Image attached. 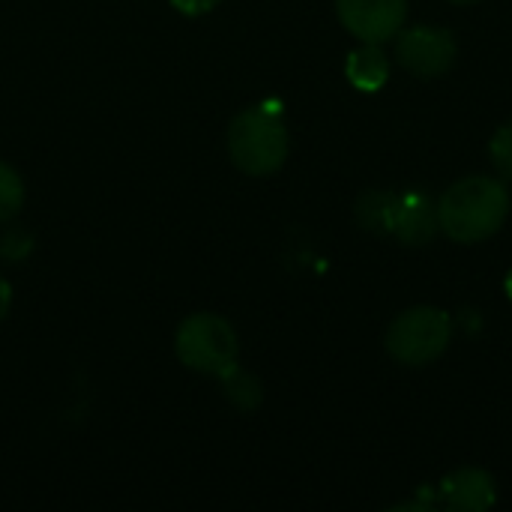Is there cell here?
Segmentation results:
<instances>
[{
	"mask_svg": "<svg viewBox=\"0 0 512 512\" xmlns=\"http://www.w3.org/2000/svg\"><path fill=\"white\" fill-rule=\"evenodd\" d=\"M24 204V183L18 171L6 162H0V222H9Z\"/></svg>",
	"mask_w": 512,
	"mask_h": 512,
	"instance_id": "cell-11",
	"label": "cell"
},
{
	"mask_svg": "<svg viewBox=\"0 0 512 512\" xmlns=\"http://www.w3.org/2000/svg\"><path fill=\"white\" fill-rule=\"evenodd\" d=\"M489 156H492V165L498 168L501 177L512 180V123H504L492 141H489Z\"/></svg>",
	"mask_w": 512,
	"mask_h": 512,
	"instance_id": "cell-13",
	"label": "cell"
},
{
	"mask_svg": "<svg viewBox=\"0 0 512 512\" xmlns=\"http://www.w3.org/2000/svg\"><path fill=\"white\" fill-rule=\"evenodd\" d=\"M9 306H12V288H9V282L0 276V321L6 318Z\"/></svg>",
	"mask_w": 512,
	"mask_h": 512,
	"instance_id": "cell-15",
	"label": "cell"
},
{
	"mask_svg": "<svg viewBox=\"0 0 512 512\" xmlns=\"http://www.w3.org/2000/svg\"><path fill=\"white\" fill-rule=\"evenodd\" d=\"M222 0H171V6L183 15H207L210 9H216Z\"/></svg>",
	"mask_w": 512,
	"mask_h": 512,
	"instance_id": "cell-14",
	"label": "cell"
},
{
	"mask_svg": "<svg viewBox=\"0 0 512 512\" xmlns=\"http://www.w3.org/2000/svg\"><path fill=\"white\" fill-rule=\"evenodd\" d=\"M438 225V204L426 192H393L390 210V234L399 237L405 246H426Z\"/></svg>",
	"mask_w": 512,
	"mask_h": 512,
	"instance_id": "cell-7",
	"label": "cell"
},
{
	"mask_svg": "<svg viewBox=\"0 0 512 512\" xmlns=\"http://www.w3.org/2000/svg\"><path fill=\"white\" fill-rule=\"evenodd\" d=\"M504 285H507V297H510V300H512V270H510V273H507V282H504Z\"/></svg>",
	"mask_w": 512,
	"mask_h": 512,
	"instance_id": "cell-16",
	"label": "cell"
},
{
	"mask_svg": "<svg viewBox=\"0 0 512 512\" xmlns=\"http://www.w3.org/2000/svg\"><path fill=\"white\" fill-rule=\"evenodd\" d=\"M459 45L447 27L417 24L396 33V63L414 78H438L453 69Z\"/></svg>",
	"mask_w": 512,
	"mask_h": 512,
	"instance_id": "cell-5",
	"label": "cell"
},
{
	"mask_svg": "<svg viewBox=\"0 0 512 512\" xmlns=\"http://www.w3.org/2000/svg\"><path fill=\"white\" fill-rule=\"evenodd\" d=\"M345 75L348 81L363 90V93H375L387 84L390 78V57L384 54L381 45L375 42H363L357 51L348 54V63H345Z\"/></svg>",
	"mask_w": 512,
	"mask_h": 512,
	"instance_id": "cell-9",
	"label": "cell"
},
{
	"mask_svg": "<svg viewBox=\"0 0 512 512\" xmlns=\"http://www.w3.org/2000/svg\"><path fill=\"white\" fill-rule=\"evenodd\" d=\"M450 3H459V6H468V3H477V0H450Z\"/></svg>",
	"mask_w": 512,
	"mask_h": 512,
	"instance_id": "cell-17",
	"label": "cell"
},
{
	"mask_svg": "<svg viewBox=\"0 0 512 512\" xmlns=\"http://www.w3.org/2000/svg\"><path fill=\"white\" fill-rule=\"evenodd\" d=\"M336 15L360 42L384 45L405 27L408 0H336Z\"/></svg>",
	"mask_w": 512,
	"mask_h": 512,
	"instance_id": "cell-6",
	"label": "cell"
},
{
	"mask_svg": "<svg viewBox=\"0 0 512 512\" xmlns=\"http://www.w3.org/2000/svg\"><path fill=\"white\" fill-rule=\"evenodd\" d=\"M174 351L177 360L201 375H225L237 366L240 342L234 327L213 312H198L189 315L174 336Z\"/></svg>",
	"mask_w": 512,
	"mask_h": 512,
	"instance_id": "cell-3",
	"label": "cell"
},
{
	"mask_svg": "<svg viewBox=\"0 0 512 512\" xmlns=\"http://www.w3.org/2000/svg\"><path fill=\"white\" fill-rule=\"evenodd\" d=\"M231 162L252 177H267L279 171L288 159V126L279 108L255 105L240 111L228 126Z\"/></svg>",
	"mask_w": 512,
	"mask_h": 512,
	"instance_id": "cell-2",
	"label": "cell"
},
{
	"mask_svg": "<svg viewBox=\"0 0 512 512\" xmlns=\"http://www.w3.org/2000/svg\"><path fill=\"white\" fill-rule=\"evenodd\" d=\"M390 210H393V192H366L357 201V222L366 231L375 234H390Z\"/></svg>",
	"mask_w": 512,
	"mask_h": 512,
	"instance_id": "cell-10",
	"label": "cell"
},
{
	"mask_svg": "<svg viewBox=\"0 0 512 512\" xmlns=\"http://www.w3.org/2000/svg\"><path fill=\"white\" fill-rule=\"evenodd\" d=\"M495 477L483 468H459L441 483L444 507L456 512H483L495 504Z\"/></svg>",
	"mask_w": 512,
	"mask_h": 512,
	"instance_id": "cell-8",
	"label": "cell"
},
{
	"mask_svg": "<svg viewBox=\"0 0 512 512\" xmlns=\"http://www.w3.org/2000/svg\"><path fill=\"white\" fill-rule=\"evenodd\" d=\"M450 339H453V318L444 309L414 306L390 324L384 348L396 363L420 369L444 357Z\"/></svg>",
	"mask_w": 512,
	"mask_h": 512,
	"instance_id": "cell-4",
	"label": "cell"
},
{
	"mask_svg": "<svg viewBox=\"0 0 512 512\" xmlns=\"http://www.w3.org/2000/svg\"><path fill=\"white\" fill-rule=\"evenodd\" d=\"M222 378H225L228 396H231L240 408H255V405L261 402V387H258V381L249 378L246 372H240L237 366H234L231 372H225Z\"/></svg>",
	"mask_w": 512,
	"mask_h": 512,
	"instance_id": "cell-12",
	"label": "cell"
},
{
	"mask_svg": "<svg viewBox=\"0 0 512 512\" xmlns=\"http://www.w3.org/2000/svg\"><path fill=\"white\" fill-rule=\"evenodd\" d=\"M510 216V189L498 177L474 174L456 180L438 201V225L456 243L495 237Z\"/></svg>",
	"mask_w": 512,
	"mask_h": 512,
	"instance_id": "cell-1",
	"label": "cell"
}]
</instances>
